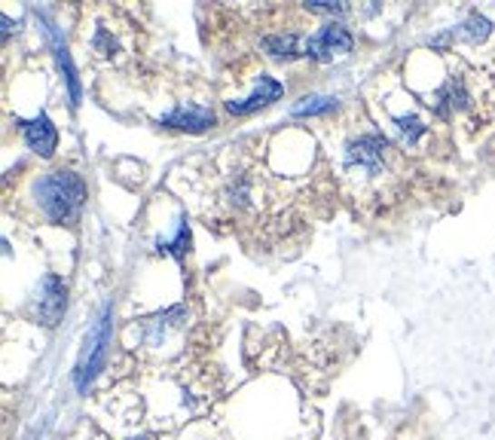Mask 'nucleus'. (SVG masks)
<instances>
[{"instance_id":"3","label":"nucleus","mask_w":495,"mask_h":440,"mask_svg":"<svg viewBox=\"0 0 495 440\" xmlns=\"http://www.w3.org/2000/svg\"><path fill=\"white\" fill-rule=\"evenodd\" d=\"M351 46H355V40L342 22H327L315 34L303 37V55L315 58V62H333V58L351 53Z\"/></svg>"},{"instance_id":"9","label":"nucleus","mask_w":495,"mask_h":440,"mask_svg":"<svg viewBox=\"0 0 495 440\" xmlns=\"http://www.w3.org/2000/svg\"><path fill=\"white\" fill-rule=\"evenodd\" d=\"M263 49L272 58H297L303 55V37L300 34H272L263 40Z\"/></svg>"},{"instance_id":"2","label":"nucleus","mask_w":495,"mask_h":440,"mask_svg":"<svg viewBox=\"0 0 495 440\" xmlns=\"http://www.w3.org/2000/svg\"><path fill=\"white\" fill-rule=\"evenodd\" d=\"M107 343H111V309L102 312V318H98L95 328L89 330L86 346H83V355H80V364H77V388L80 392H86L89 383L95 379V373L102 370Z\"/></svg>"},{"instance_id":"1","label":"nucleus","mask_w":495,"mask_h":440,"mask_svg":"<svg viewBox=\"0 0 495 440\" xmlns=\"http://www.w3.org/2000/svg\"><path fill=\"white\" fill-rule=\"evenodd\" d=\"M31 199L49 223H71L80 218L86 202V184L77 171H44L31 184Z\"/></svg>"},{"instance_id":"4","label":"nucleus","mask_w":495,"mask_h":440,"mask_svg":"<svg viewBox=\"0 0 495 440\" xmlns=\"http://www.w3.org/2000/svg\"><path fill=\"white\" fill-rule=\"evenodd\" d=\"M284 93V86L275 77H270V73H260L257 77V89L251 93L248 98H233V102H226V111L236 113V116H245V113H254L260 111V107L279 102Z\"/></svg>"},{"instance_id":"6","label":"nucleus","mask_w":495,"mask_h":440,"mask_svg":"<svg viewBox=\"0 0 495 440\" xmlns=\"http://www.w3.org/2000/svg\"><path fill=\"white\" fill-rule=\"evenodd\" d=\"M25 144L31 147L37 156H53L58 147V132L46 113H37L35 120H19Z\"/></svg>"},{"instance_id":"13","label":"nucleus","mask_w":495,"mask_h":440,"mask_svg":"<svg viewBox=\"0 0 495 440\" xmlns=\"http://www.w3.org/2000/svg\"><path fill=\"white\" fill-rule=\"evenodd\" d=\"M394 122H398L401 132L407 135V144H416V138L425 132V126H422V120H419V116H398Z\"/></svg>"},{"instance_id":"8","label":"nucleus","mask_w":495,"mask_h":440,"mask_svg":"<svg viewBox=\"0 0 495 440\" xmlns=\"http://www.w3.org/2000/svg\"><path fill=\"white\" fill-rule=\"evenodd\" d=\"M490 31H492V24L490 19H483V15H468L465 22L456 24L452 31H447V34H441L438 40H434V46H443V44H450V40H465V44H483L486 37H490Z\"/></svg>"},{"instance_id":"10","label":"nucleus","mask_w":495,"mask_h":440,"mask_svg":"<svg viewBox=\"0 0 495 440\" xmlns=\"http://www.w3.org/2000/svg\"><path fill=\"white\" fill-rule=\"evenodd\" d=\"M53 46H55L58 68H62L64 80H68V89H71V102H74V104H80V80H77V71H74V64H71V55H68V49H64V40H62V34H58V31H53Z\"/></svg>"},{"instance_id":"5","label":"nucleus","mask_w":495,"mask_h":440,"mask_svg":"<svg viewBox=\"0 0 495 440\" xmlns=\"http://www.w3.org/2000/svg\"><path fill=\"white\" fill-rule=\"evenodd\" d=\"M64 303H68V290H64V281L58 276H46L40 281V294H37V315L44 325H58L64 312Z\"/></svg>"},{"instance_id":"11","label":"nucleus","mask_w":495,"mask_h":440,"mask_svg":"<svg viewBox=\"0 0 495 440\" xmlns=\"http://www.w3.org/2000/svg\"><path fill=\"white\" fill-rule=\"evenodd\" d=\"M333 107H337V98H331V95H306V98H300V102L291 107V113L293 116H318V113H331Z\"/></svg>"},{"instance_id":"7","label":"nucleus","mask_w":495,"mask_h":440,"mask_svg":"<svg viewBox=\"0 0 495 440\" xmlns=\"http://www.w3.org/2000/svg\"><path fill=\"white\" fill-rule=\"evenodd\" d=\"M159 122L169 129H181V132H205L214 126V111L203 104H178Z\"/></svg>"},{"instance_id":"12","label":"nucleus","mask_w":495,"mask_h":440,"mask_svg":"<svg viewBox=\"0 0 495 440\" xmlns=\"http://www.w3.org/2000/svg\"><path fill=\"white\" fill-rule=\"evenodd\" d=\"M187 245H190V227H187V220H181V227H178V232H174L172 239H159V251H169L174 257H183Z\"/></svg>"}]
</instances>
